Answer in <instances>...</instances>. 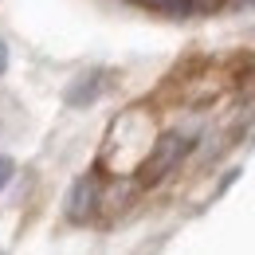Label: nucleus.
Returning <instances> with one entry per match:
<instances>
[{
  "label": "nucleus",
  "mask_w": 255,
  "mask_h": 255,
  "mask_svg": "<svg viewBox=\"0 0 255 255\" xmlns=\"http://www.w3.org/2000/svg\"><path fill=\"white\" fill-rule=\"evenodd\" d=\"M192 149V137L189 133H181V129H173V133H165V137H157L153 141V149H149V157H145V181H161L177 161L185 157Z\"/></svg>",
  "instance_id": "f257e3e1"
},
{
  "label": "nucleus",
  "mask_w": 255,
  "mask_h": 255,
  "mask_svg": "<svg viewBox=\"0 0 255 255\" xmlns=\"http://www.w3.org/2000/svg\"><path fill=\"white\" fill-rule=\"evenodd\" d=\"M95 204H98V181L87 173V177H79L75 185H71V192H67V220L71 224H87L91 216H95Z\"/></svg>",
  "instance_id": "f03ea898"
},
{
  "label": "nucleus",
  "mask_w": 255,
  "mask_h": 255,
  "mask_svg": "<svg viewBox=\"0 0 255 255\" xmlns=\"http://www.w3.org/2000/svg\"><path fill=\"white\" fill-rule=\"evenodd\" d=\"M102 91H106V75H102V71H87V75H79L63 91V102L71 110H83V106H91Z\"/></svg>",
  "instance_id": "7ed1b4c3"
},
{
  "label": "nucleus",
  "mask_w": 255,
  "mask_h": 255,
  "mask_svg": "<svg viewBox=\"0 0 255 255\" xmlns=\"http://www.w3.org/2000/svg\"><path fill=\"white\" fill-rule=\"evenodd\" d=\"M141 8H149V12H161V16H192L189 12V0H137Z\"/></svg>",
  "instance_id": "20e7f679"
},
{
  "label": "nucleus",
  "mask_w": 255,
  "mask_h": 255,
  "mask_svg": "<svg viewBox=\"0 0 255 255\" xmlns=\"http://www.w3.org/2000/svg\"><path fill=\"white\" fill-rule=\"evenodd\" d=\"M12 177H16V161L8 157V153H0V189H8Z\"/></svg>",
  "instance_id": "39448f33"
},
{
  "label": "nucleus",
  "mask_w": 255,
  "mask_h": 255,
  "mask_svg": "<svg viewBox=\"0 0 255 255\" xmlns=\"http://www.w3.org/2000/svg\"><path fill=\"white\" fill-rule=\"evenodd\" d=\"M224 0H189V12L192 16H208V12H216Z\"/></svg>",
  "instance_id": "423d86ee"
},
{
  "label": "nucleus",
  "mask_w": 255,
  "mask_h": 255,
  "mask_svg": "<svg viewBox=\"0 0 255 255\" xmlns=\"http://www.w3.org/2000/svg\"><path fill=\"white\" fill-rule=\"evenodd\" d=\"M240 173H244V169H228V173H224V177H220V185H216V196H220V192H228V189H232Z\"/></svg>",
  "instance_id": "0eeeda50"
},
{
  "label": "nucleus",
  "mask_w": 255,
  "mask_h": 255,
  "mask_svg": "<svg viewBox=\"0 0 255 255\" xmlns=\"http://www.w3.org/2000/svg\"><path fill=\"white\" fill-rule=\"evenodd\" d=\"M4 67H8V47H4V39H0V75H4Z\"/></svg>",
  "instance_id": "6e6552de"
},
{
  "label": "nucleus",
  "mask_w": 255,
  "mask_h": 255,
  "mask_svg": "<svg viewBox=\"0 0 255 255\" xmlns=\"http://www.w3.org/2000/svg\"><path fill=\"white\" fill-rule=\"evenodd\" d=\"M232 4H236V8H252L255 0H232Z\"/></svg>",
  "instance_id": "1a4fd4ad"
}]
</instances>
